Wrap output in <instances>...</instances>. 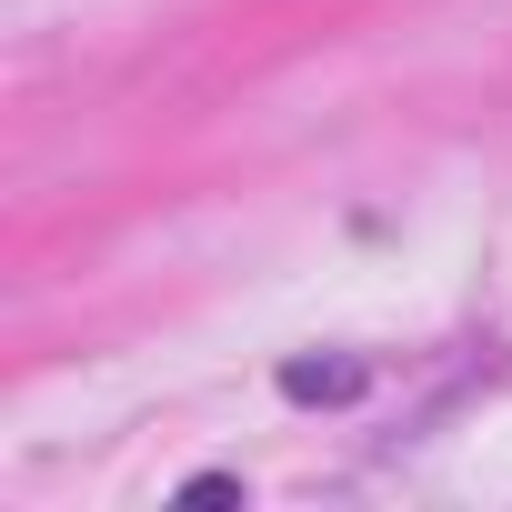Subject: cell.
Wrapping results in <instances>:
<instances>
[{
  "instance_id": "obj_2",
  "label": "cell",
  "mask_w": 512,
  "mask_h": 512,
  "mask_svg": "<svg viewBox=\"0 0 512 512\" xmlns=\"http://www.w3.org/2000/svg\"><path fill=\"white\" fill-rule=\"evenodd\" d=\"M181 502H241V482L231 472H201V482H181Z\"/></svg>"
},
{
  "instance_id": "obj_1",
  "label": "cell",
  "mask_w": 512,
  "mask_h": 512,
  "mask_svg": "<svg viewBox=\"0 0 512 512\" xmlns=\"http://www.w3.org/2000/svg\"><path fill=\"white\" fill-rule=\"evenodd\" d=\"M282 392L292 402H352L362 392V362H282Z\"/></svg>"
}]
</instances>
